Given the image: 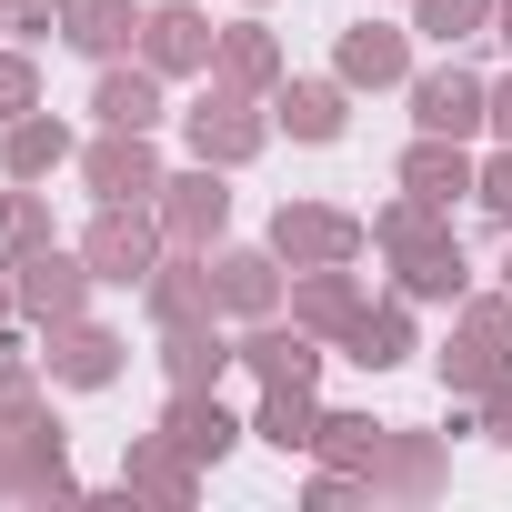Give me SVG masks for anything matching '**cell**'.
Here are the masks:
<instances>
[{
	"instance_id": "cell-1",
	"label": "cell",
	"mask_w": 512,
	"mask_h": 512,
	"mask_svg": "<svg viewBox=\"0 0 512 512\" xmlns=\"http://www.w3.org/2000/svg\"><path fill=\"white\" fill-rule=\"evenodd\" d=\"M472 121H482V91L462 71H432L422 81V131H472Z\"/></svg>"
},
{
	"instance_id": "cell-2",
	"label": "cell",
	"mask_w": 512,
	"mask_h": 512,
	"mask_svg": "<svg viewBox=\"0 0 512 512\" xmlns=\"http://www.w3.org/2000/svg\"><path fill=\"white\" fill-rule=\"evenodd\" d=\"M282 251H312V262H342V251H352V221H322V211H282Z\"/></svg>"
},
{
	"instance_id": "cell-3",
	"label": "cell",
	"mask_w": 512,
	"mask_h": 512,
	"mask_svg": "<svg viewBox=\"0 0 512 512\" xmlns=\"http://www.w3.org/2000/svg\"><path fill=\"white\" fill-rule=\"evenodd\" d=\"M171 442H181V452H221V442H231V422H221V402H201V392H181V412H171Z\"/></svg>"
},
{
	"instance_id": "cell-4",
	"label": "cell",
	"mask_w": 512,
	"mask_h": 512,
	"mask_svg": "<svg viewBox=\"0 0 512 512\" xmlns=\"http://www.w3.org/2000/svg\"><path fill=\"white\" fill-rule=\"evenodd\" d=\"M91 262H101V272H121V282H131V272H141V262H151V231H141V221H101V241H91Z\"/></svg>"
},
{
	"instance_id": "cell-5",
	"label": "cell",
	"mask_w": 512,
	"mask_h": 512,
	"mask_svg": "<svg viewBox=\"0 0 512 512\" xmlns=\"http://www.w3.org/2000/svg\"><path fill=\"white\" fill-rule=\"evenodd\" d=\"M201 51H211L201 11H161V21H151V61H201Z\"/></svg>"
},
{
	"instance_id": "cell-6",
	"label": "cell",
	"mask_w": 512,
	"mask_h": 512,
	"mask_svg": "<svg viewBox=\"0 0 512 512\" xmlns=\"http://www.w3.org/2000/svg\"><path fill=\"white\" fill-rule=\"evenodd\" d=\"M101 111H111V131H151V111H161V101H151V81H141V71H131V81L111 71V81H101Z\"/></svg>"
},
{
	"instance_id": "cell-7",
	"label": "cell",
	"mask_w": 512,
	"mask_h": 512,
	"mask_svg": "<svg viewBox=\"0 0 512 512\" xmlns=\"http://www.w3.org/2000/svg\"><path fill=\"white\" fill-rule=\"evenodd\" d=\"M342 71H352V81H392V71H402V41H392V31H352Z\"/></svg>"
},
{
	"instance_id": "cell-8",
	"label": "cell",
	"mask_w": 512,
	"mask_h": 512,
	"mask_svg": "<svg viewBox=\"0 0 512 512\" xmlns=\"http://www.w3.org/2000/svg\"><path fill=\"white\" fill-rule=\"evenodd\" d=\"M262 432H272L282 452H302V442H312V412H302V382H272V412H262Z\"/></svg>"
},
{
	"instance_id": "cell-9",
	"label": "cell",
	"mask_w": 512,
	"mask_h": 512,
	"mask_svg": "<svg viewBox=\"0 0 512 512\" xmlns=\"http://www.w3.org/2000/svg\"><path fill=\"white\" fill-rule=\"evenodd\" d=\"M91 171H101V191H111V201H121V191H151V161H141V131H131V151L111 141V151H101Z\"/></svg>"
},
{
	"instance_id": "cell-10",
	"label": "cell",
	"mask_w": 512,
	"mask_h": 512,
	"mask_svg": "<svg viewBox=\"0 0 512 512\" xmlns=\"http://www.w3.org/2000/svg\"><path fill=\"white\" fill-rule=\"evenodd\" d=\"M412 191H422V201H452V191H462V151H442V141L412 151Z\"/></svg>"
},
{
	"instance_id": "cell-11",
	"label": "cell",
	"mask_w": 512,
	"mask_h": 512,
	"mask_svg": "<svg viewBox=\"0 0 512 512\" xmlns=\"http://www.w3.org/2000/svg\"><path fill=\"white\" fill-rule=\"evenodd\" d=\"M282 111H292V131H302V141H332V131H342V101H332V91H292Z\"/></svg>"
},
{
	"instance_id": "cell-12",
	"label": "cell",
	"mask_w": 512,
	"mask_h": 512,
	"mask_svg": "<svg viewBox=\"0 0 512 512\" xmlns=\"http://www.w3.org/2000/svg\"><path fill=\"white\" fill-rule=\"evenodd\" d=\"M251 362H262L272 382H312V352H302V342H282V332H262V342H251Z\"/></svg>"
},
{
	"instance_id": "cell-13",
	"label": "cell",
	"mask_w": 512,
	"mask_h": 512,
	"mask_svg": "<svg viewBox=\"0 0 512 512\" xmlns=\"http://www.w3.org/2000/svg\"><path fill=\"white\" fill-rule=\"evenodd\" d=\"M221 292L251 312V302H272V262H221Z\"/></svg>"
},
{
	"instance_id": "cell-14",
	"label": "cell",
	"mask_w": 512,
	"mask_h": 512,
	"mask_svg": "<svg viewBox=\"0 0 512 512\" xmlns=\"http://www.w3.org/2000/svg\"><path fill=\"white\" fill-rule=\"evenodd\" d=\"M81 51H111L121 41V0H81V31H71Z\"/></svg>"
},
{
	"instance_id": "cell-15",
	"label": "cell",
	"mask_w": 512,
	"mask_h": 512,
	"mask_svg": "<svg viewBox=\"0 0 512 512\" xmlns=\"http://www.w3.org/2000/svg\"><path fill=\"white\" fill-rule=\"evenodd\" d=\"M51 161H61V131H41V121L11 131V171H51Z\"/></svg>"
},
{
	"instance_id": "cell-16",
	"label": "cell",
	"mask_w": 512,
	"mask_h": 512,
	"mask_svg": "<svg viewBox=\"0 0 512 512\" xmlns=\"http://www.w3.org/2000/svg\"><path fill=\"white\" fill-rule=\"evenodd\" d=\"M171 221H181V231H211V221H221V191H211V181H181Z\"/></svg>"
},
{
	"instance_id": "cell-17",
	"label": "cell",
	"mask_w": 512,
	"mask_h": 512,
	"mask_svg": "<svg viewBox=\"0 0 512 512\" xmlns=\"http://www.w3.org/2000/svg\"><path fill=\"white\" fill-rule=\"evenodd\" d=\"M392 352H402V322H392V312H382V322H362V332H352V362H392Z\"/></svg>"
},
{
	"instance_id": "cell-18",
	"label": "cell",
	"mask_w": 512,
	"mask_h": 512,
	"mask_svg": "<svg viewBox=\"0 0 512 512\" xmlns=\"http://www.w3.org/2000/svg\"><path fill=\"white\" fill-rule=\"evenodd\" d=\"M422 21H432V31H442V41H462V31H472V21H482V0H422Z\"/></svg>"
},
{
	"instance_id": "cell-19",
	"label": "cell",
	"mask_w": 512,
	"mask_h": 512,
	"mask_svg": "<svg viewBox=\"0 0 512 512\" xmlns=\"http://www.w3.org/2000/svg\"><path fill=\"white\" fill-rule=\"evenodd\" d=\"M191 131H201V151H251V121H211V111H201Z\"/></svg>"
},
{
	"instance_id": "cell-20",
	"label": "cell",
	"mask_w": 512,
	"mask_h": 512,
	"mask_svg": "<svg viewBox=\"0 0 512 512\" xmlns=\"http://www.w3.org/2000/svg\"><path fill=\"white\" fill-rule=\"evenodd\" d=\"M111 372V342H71V382H101Z\"/></svg>"
},
{
	"instance_id": "cell-21",
	"label": "cell",
	"mask_w": 512,
	"mask_h": 512,
	"mask_svg": "<svg viewBox=\"0 0 512 512\" xmlns=\"http://www.w3.org/2000/svg\"><path fill=\"white\" fill-rule=\"evenodd\" d=\"M21 101H31V71H21V61H0V111H21Z\"/></svg>"
},
{
	"instance_id": "cell-22",
	"label": "cell",
	"mask_w": 512,
	"mask_h": 512,
	"mask_svg": "<svg viewBox=\"0 0 512 512\" xmlns=\"http://www.w3.org/2000/svg\"><path fill=\"white\" fill-rule=\"evenodd\" d=\"M492 211H502V221H512V161H502V171H492Z\"/></svg>"
},
{
	"instance_id": "cell-23",
	"label": "cell",
	"mask_w": 512,
	"mask_h": 512,
	"mask_svg": "<svg viewBox=\"0 0 512 512\" xmlns=\"http://www.w3.org/2000/svg\"><path fill=\"white\" fill-rule=\"evenodd\" d=\"M492 121H502V131H512V81H502V91H492Z\"/></svg>"
}]
</instances>
